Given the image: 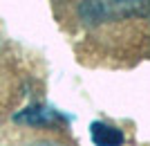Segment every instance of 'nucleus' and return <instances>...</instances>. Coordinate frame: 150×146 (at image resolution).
Wrapping results in <instances>:
<instances>
[{"label":"nucleus","instance_id":"f257e3e1","mask_svg":"<svg viewBox=\"0 0 150 146\" xmlns=\"http://www.w3.org/2000/svg\"><path fill=\"white\" fill-rule=\"evenodd\" d=\"M79 20L88 29H99L123 20L150 16V0H79Z\"/></svg>","mask_w":150,"mask_h":146},{"label":"nucleus","instance_id":"f03ea898","mask_svg":"<svg viewBox=\"0 0 150 146\" xmlns=\"http://www.w3.org/2000/svg\"><path fill=\"white\" fill-rule=\"evenodd\" d=\"M13 121L31 128H54L61 126L65 119H63V115H58L56 110L47 108V106H29V108L13 115Z\"/></svg>","mask_w":150,"mask_h":146},{"label":"nucleus","instance_id":"7ed1b4c3","mask_svg":"<svg viewBox=\"0 0 150 146\" xmlns=\"http://www.w3.org/2000/svg\"><path fill=\"white\" fill-rule=\"evenodd\" d=\"M90 137L96 146H123L125 135L121 128L108 124V121H92L90 126Z\"/></svg>","mask_w":150,"mask_h":146},{"label":"nucleus","instance_id":"20e7f679","mask_svg":"<svg viewBox=\"0 0 150 146\" xmlns=\"http://www.w3.org/2000/svg\"><path fill=\"white\" fill-rule=\"evenodd\" d=\"M25 146H65L61 142H54V140H36V142H29Z\"/></svg>","mask_w":150,"mask_h":146}]
</instances>
